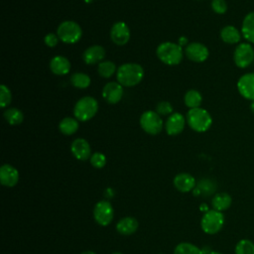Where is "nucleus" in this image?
I'll list each match as a JSON object with an SVG mask.
<instances>
[{
  "instance_id": "obj_1",
  "label": "nucleus",
  "mask_w": 254,
  "mask_h": 254,
  "mask_svg": "<svg viewBox=\"0 0 254 254\" xmlns=\"http://www.w3.org/2000/svg\"><path fill=\"white\" fill-rule=\"evenodd\" d=\"M144 77V69L139 64L128 63L120 65L116 71V78L122 86H135Z\"/></svg>"
},
{
  "instance_id": "obj_2",
  "label": "nucleus",
  "mask_w": 254,
  "mask_h": 254,
  "mask_svg": "<svg viewBox=\"0 0 254 254\" xmlns=\"http://www.w3.org/2000/svg\"><path fill=\"white\" fill-rule=\"evenodd\" d=\"M187 122L193 131L202 133L210 128L212 124V118L207 110L201 107H197L188 111Z\"/></svg>"
},
{
  "instance_id": "obj_3",
  "label": "nucleus",
  "mask_w": 254,
  "mask_h": 254,
  "mask_svg": "<svg viewBox=\"0 0 254 254\" xmlns=\"http://www.w3.org/2000/svg\"><path fill=\"white\" fill-rule=\"evenodd\" d=\"M157 57L161 62L169 65L179 64L183 60V49L179 44L165 42L158 46Z\"/></svg>"
},
{
  "instance_id": "obj_4",
  "label": "nucleus",
  "mask_w": 254,
  "mask_h": 254,
  "mask_svg": "<svg viewBox=\"0 0 254 254\" xmlns=\"http://www.w3.org/2000/svg\"><path fill=\"white\" fill-rule=\"evenodd\" d=\"M224 215L221 211L215 209L206 210L200 220V227L206 234L212 235L219 232L224 225Z\"/></svg>"
},
{
  "instance_id": "obj_5",
  "label": "nucleus",
  "mask_w": 254,
  "mask_h": 254,
  "mask_svg": "<svg viewBox=\"0 0 254 254\" xmlns=\"http://www.w3.org/2000/svg\"><path fill=\"white\" fill-rule=\"evenodd\" d=\"M98 110V102L92 96L81 97L73 107V115L78 121L90 120Z\"/></svg>"
},
{
  "instance_id": "obj_6",
  "label": "nucleus",
  "mask_w": 254,
  "mask_h": 254,
  "mask_svg": "<svg viewBox=\"0 0 254 254\" xmlns=\"http://www.w3.org/2000/svg\"><path fill=\"white\" fill-rule=\"evenodd\" d=\"M59 39L65 44H74L80 40L82 30L80 26L74 21H64L62 22L57 30Z\"/></svg>"
},
{
  "instance_id": "obj_7",
  "label": "nucleus",
  "mask_w": 254,
  "mask_h": 254,
  "mask_svg": "<svg viewBox=\"0 0 254 254\" xmlns=\"http://www.w3.org/2000/svg\"><path fill=\"white\" fill-rule=\"evenodd\" d=\"M141 128L150 135H157L163 129V120L156 111H145L140 117Z\"/></svg>"
},
{
  "instance_id": "obj_8",
  "label": "nucleus",
  "mask_w": 254,
  "mask_h": 254,
  "mask_svg": "<svg viewBox=\"0 0 254 254\" xmlns=\"http://www.w3.org/2000/svg\"><path fill=\"white\" fill-rule=\"evenodd\" d=\"M234 64L240 67L245 68L249 66L254 61V48L250 43H239L233 54Z\"/></svg>"
},
{
  "instance_id": "obj_9",
  "label": "nucleus",
  "mask_w": 254,
  "mask_h": 254,
  "mask_svg": "<svg viewBox=\"0 0 254 254\" xmlns=\"http://www.w3.org/2000/svg\"><path fill=\"white\" fill-rule=\"evenodd\" d=\"M114 216L112 204L107 200L98 201L93 207V218L101 226L108 225Z\"/></svg>"
},
{
  "instance_id": "obj_10",
  "label": "nucleus",
  "mask_w": 254,
  "mask_h": 254,
  "mask_svg": "<svg viewBox=\"0 0 254 254\" xmlns=\"http://www.w3.org/2000/svg\"><path fill=\"white\" fill-rule=\"evenodd\" d=\"M186 55L189 60L194 62V63H202L204 62L208 56L209 52L206 46H204L201 43L192 42L189 44L185 50Z\"/></svg>"
},
{
  "instance_id": "obj_11",
  "label": "nucleus",
  "mask_w": 254,
  "mask_h": 254,
  "mask_svg": "<svg viewBox=\"0 0 254 254\" xmlns=\"http://www.w3.org/2000/svg\"><path fill=\"white\" fill-rule=\"evenodd\" d=\"M110 38L117 46H124L129 42L130 30L126 23L116 22L110 31Z\"/></svg>"
},
{
  "instance_id": "obj_12",
  "label": "nucleus",
  "mask_w": 254,
  "mask_h": 254,
  "mask_svg": "<svg viewBox=\"0 0 254 254\" xmlns=\"http://www.w3.org/2000/svg\"><path fill=\"white\" fill-rule=\"evenodd\" d=\"M237 89L241 96L250 101L254 100V72L243 74L237 81Z\"/></svg>"
},
{
  "instance_id": "obj_13",
  "label": "nucleus",
  "mask_w": 254,
  "mask_h": 254,
  "mask_svg": "<svg viewBox=\"0 0 254 254\" xmlns=\"http://www.w3.org/2000/svg\"><path fill=\"white\" fill-rule=\"evenodd\" d=\"M102 96L110 104L119 102L123 96V86L119 82H107L102 89Z\"/></svg>"
},
{
  "instance_id": "obj_14",
  "label": "nucleus",
  "mask_w": 254,
  "mask_h": 254,
  "mask_svg": "<svg viewBox=\"0 0 254 254\" xmlns=\"http://www.w3.org/2000/svg\"><path fill=\"white\" fill-rule=\"evenodd\" d=\"M70 151L74 158L79 161H86L91 157V149L89 143L83 138H77L73 140L70 145Z\"/></svg>"
},
{
  "instance_id": "obj_15",
  "label": "nucleus",
  "mask_w": 254,
  "mask_h": 254,
  "mask_svg": "<svg viewBox=\"0 0 254 254\" xmlns=\"http://www.w3.org/2000/svg\"><path fill=\"white\" fill-rule=\"evenodd\" d=\"M19 172L9 164H4L0 168V182L4 187L12 188L18 184Z\"/></svg>"
},
{
  "instance_id": "obj_16",
  "label": "nucleus",
  "mask_w": 254,
  "mask_h": 254,
  "mask_svg": "<svg viewBox=\"0 0 254 254\" xmlns=\"http://www.w3.org/2000/svg\"><path fill=\"white\" fill-rule=\"evenodd\" d=\"M165 128L170 136H176L180 134L185 128V117L179 112L172 113L167 118Z\"/></svg>"
},
{
  "instance_id": "obj_17",
  "label": "nucleus",
  "mask_w": 254,
  "mask_h": 254,
  "mask_svg": "<svg viewBox=\"0 0 254 254\" xmlns=\"http://www.w3.org/2000/svg\"><path fill=\"white\" fill-rule=\"evenodd\" d=\"M174 186L181 192H189L195 188V179L188 173L178 174L174 178Z\"/></svg>"
},
{
  "instance_id": "obj_18",
  "label": "nucleus",
  "mask_w": 254,
  "mask_h": 254,
  "mask_svg": "<svg viewBox=\"0 0 254 254\" xmlns=\"http://www.w3.org/2000/svg\"><path fill=\"white\" fill-rule=\"evenodd\" d=\"M104 57L105 50L99 45H94L87 48L82 54V59L86 64H95L101 63Z\"/></svg>"
},
{
  "instance_id": "obj_19",
  "label": "nucleus",
  "mask_w": 254,
  "mask_h": 254,
  "mask_svg": "<svg viewBox=\"0 0 254 254\" xmlns=\"http://www.w3.org/2000/svg\"><path fill=\"white\" fill-rule=\"evenodd\" d=\"M50 68L53 73L57 75H64L69 72L70 63L63 56H56L50 62Z\"/></svg>"
},
{
  "instance_id": "obj_20",
  "label": "nucleus",
  "mask_w": 254,
  "mask_h": 254,
  "mask_svg": "<svg viewBox=\"0 0 254 254\" xmlns=\"http://www.w3.org/2000/svg\"><path fill=\"white\" fill-rule=\"evenodd\" d=\"M138 221L136 218L131 216H126L121 218L116 223V230L122 235H131L135 233L138 229Z\"/></svg>"
},
{
  "instance_id": "obj_21",
  "label": "nucleus",
  "mask_w": 254,
  "mask_h": 254,
  "mask_svg": "<svg viewBox=\"0 0 254 254\" xmlns=\"http://www.w3.org/2000/svg\"><path fill=\"white\" fill-rule=\"evenodd\" d=\"M241 32L232 25H227L223 27L220 31V38L221 40L229 45L238 44L241 40Z\"/></svg>"
},
{
  "instance_id": "obj_22",
  "label": "nucleus",
  "mask_w": 254,
  "mask_h": 254,
  "mask_svg": "<svg viewBox=\"0 0 254 254\" xmlns=\"http://www.w3.org/2000/svg\"><path fill=\"white\" fill-rule=\"evenodd\" d=\"M241 34L248 42L254 44V11L246 14L242 21Z\"/></svg>"
},
{
  "instance_id": "obj_23",
  "label": "nucleus",
  "mask_w": 254,
  "mask_h": 254,
  "mask_svg": "<svg viewBox=\"0 0 254 254\" xmlns=\"http://www.w3.org/2000/svg\"><path fill=\"white\" fill-rule=\"evenodd\" d=\"M232 203V197L227 192H217L211 199L212 208L218 211H224L230 207Z\"/></svg>"
},
{
  "instance_id": "obj_24",
  "label": "nucleus",
  "mask_w": 254,
  "mask_h": 254,
  "mask_svg": "<svg viewBox=\"0 0 254 254\" xmlns=\"http://www.w3.org/2000/svg\"><path fill=\"white\" fill-rule=\"evenodd\" d=\"M79 127L78 120L72 117H65L61 120L59 124V129L64 135H72L74 134Z\"/></svg>"
},
{
  "instance_id": "obj_25",
  "label": "nucleus",
  "mask_w": 254,
  "mask_h": 254,
  "mask_svg": "<svg viewBox=\"0 0 254 254\" xmlns=\"http://www.w3.org/2000/svg\"><path fill=\"white\" fill-rule=\"evenodd\" d=\"M185 104L190 108H197L202 102L201 94L195 89H190L185 94Z\"/></svg>"
},
{
  "instance_id": "obj_26",
  "label": "nucleus",
  "mask_w": 254,
  "mask_h": 254,
  "mask_svg": "<svg viewBox=\"0 0 254 254\" xmlns=\"http://www.w3.org/2000/svg\"><path fill=\"white\" fill-rule=\"evenodd\" d=\"M4 118L10 125H19L24 120L23 112L15 107L8 108L4 112Z\"/></svg>"
},
{
  "instance_id": "obj_27",
  "label": "nucleus",
  "mask_w": 254,
  "mask_h": 254,
  "mask_svg": "<svg viewBox=\"0 0 254 254\" xmlns=\"http://www.w3.org/2000/svg\"><path fill=\"white\" fill-rule=\"evenodd\" d=\"M71 84L76 88H86L90 85L91 79L88 74L84 72H74L70 77Z\"/></svg>"
},
{
  "instance_id": "obj_28",
  "label": "nucleus",
  "mask_w": 254,
  "mask_h": 254,
  "mask_svg": "<svg viewBox=\"0 0 254 254\" xmlns=\"http://www.w3.org/2000/svg\"><path fill=\"white\" fill-rule=\"evenodd\" d=\"M174 254H203V252L202 249H199L192 243L182 242L176 246Z\"/></svg>"
},
{
  "instance_id": "obj_29",
  "label": "nucleus",
  "mask_w": 254,
  "mask_h": 254,
  "mask_svg": "<svg viewBox=\"0 0 254 254\" xmlns=\"http://www.w3.org/2000/svg\"><path fill=\"white\" fill-rule=\"evenodd\" d=\"M196 189L199 191V195L201 194L203 196H205V195L207 196V195L212 194L215 191L216 185L210 179H202L198 182V184L196 186Z\"/></svg>"
},
{
  "instance_id": "obj_30",
  "label": "nucleus",
  "mask_w": 254,
  "mask_h": 254,
  "mask_svg": "<svg viewBox=\"0 0 254 254\" xmlns=\"http://www.w3.org/2000/svg\"><path fill=\"white\" fill-rule=\"evenodd\" d=\"M97 71L99 73V75L101 77L104 78H109L111 77L116 70V65L114 63L110 62V61H102L101 63H99L98 67H97Z\"/></svg>"
},
{
  "instance_id": "obj_31",
  "label": "nucleus",
  "mask_w": 254,
  "mask_h": 254,
  "mask_svg": "<svg viewBox=\"0 0 254 254\" xmlns=\"http://www.w3.org/2000/svg\"><path fill=\"white\" fill-rule=\"evenodd\" d=\"M235 254H254V243L250 239L239 240L234 248Z\"/></svg>"
},
{
  "instance_id": "obj_32",
  "label": "nucleus",
  "mask_w": 254,
  "mask_h": 254,
  "mask_svg": "<svg viewBox=\"0 0 254 254\" xmlns=\"http://www.w3.org/2000/svg\"><path fill=\"white\" fill-rule=\"evenodd\" d=\"M12 100V94L10 89L5 85L1 84L0 86V106L2 108H5L11 103Z\"/></svg>"
},
{
  "instance_id": "obj_33",
  "label": "nucleus",
  "mask_w": 254,
  "mask_h": 254,
  "mask_svg": "<svg viewBox=\"0 0 254 254\" xmlns=\"http://www.w3.org/2000/svg\"><path fill=\"white\" fill-rule=\"evenodd\" d=\"M90 164L96 169H101L106 165V157L100 152H95L90 157Z\"/></svg>"
},
{
  "instance_id": "obj_34",
  "label": "nucleus",
  "mask_w": 254,
  "mask_h": 254,
  "mask_svg": "<svg viewBox=\"0 0 254 254\" xmlns=\"http://www.w3.org/2000/svg\"><path fill=\"white\" fill-rule=\"evenodd\" d=\"M156 112L161 116V115H171L173 112V106L171 105L170 102L168 101H161L157 104L156 107Z\"/></svg>"
},
{
  "instance_id": "obj_35",
  "label": "nucleus",
  "mask_w": 254,
  "mask_h": 254,
  "mask_svg": "<svg viewBox=\"0 0 254 254\" xmlns=\"http://www.w3.org/2000/svg\"><path fill=\"white\" fill-rule=\"evenodd\" d=\"M211 9L216 14H224L227 10V4L225 0H212Z\"/></svg>"
},
{
  "instance_id": "obj_36",
  "label": "nucleus",
  "mask_w": 254,
  "mask_h": 254,
  "mask_svg": "<svg viewBox=\"0 0 254 254\" xmlns=\"http://www.w3.org/2000/svg\"><path fill=\"white\" fill-rule=\"evenodd\" d=\"M45 44L48 46V47H56L58 45V41H59V37L58 35L54 34V33H49L45 36Z\"/></svg>"
},
{
  "instance_id": "obj_37",
  "label": "nucleus",
  "mask_w": 254,
  "mask_h": 254,
  "mask_svg": "<svg viewBox=\"0 0 254 254\" xmlns=\"http://www.w3.org/2000/svg\"><path fill=\"white\" fill-rule=\"evenodd\" d=\"M186 44H188V39L186 38V37H181L180 39H179V45L182 47V46H184V45H186Z\"/></svg>"
},
{
  "instance_id": "obj_38",
  "label": "nucleus",
  "mask_w": 254,
  "mask_h": 254,
  "mask_svg": "<svg viewBox=\"0 0 254 254\" xmlns=\"http://www.w3.org/2000/svg\"><path fill=\"white\" fill-rule=\"evenodd\" d=\"M80 254H96L95 252H93V251H89V250H87V251H83V252H81Z\"/></svg>"
},
{
  "instance_id": "obj_39",
  "label": "nucleus",
  "mask_w": 254,
  "mask_h": 254,
  "mask_svg": "<svg viewBox=\"0 0 254 254\" xmlns=\"http://www.w3.org/2000/svg\"><path fill=\"white\" fill-rule=\"evenodd\" d=\"M250 110L254 113V100L251 101V103H250Z\"/></svg>"
},
{
  "instance_id": "obj_40",
  "label": "nucleus",
  "mask_w": 254,
  "mask_h": 254,
  "mask_svg": "<svg viewBox=\"0 0 254 254\" xmlns=\"http://www.w3.org/2000/svg\"><path fill=\"white\" fill-rule=\"evenodd\" d=\"M207 254H222V253L217 252V251H209Z\"/></svg>"
},
{
  "instance_id": "obj_41",
  "label": "nucleus",
  "mask_w": 254,
  "mask_h": 254,
  "mask_svg": "<svg viewBox=\"0 0 254 254\" xmlns=\"http://www.w3.org/2000/svg\"><path fill=\"white\" fill-rule=\"evenodd\" d=\"M112 254H123V253H121V252H114V253H112Z\"/></svg>"
},
{
  "instance_id": "obj_42",
  "label": "nucleus",
  "mask_w": 254,
  "mask_h": 254,
  "mask_svg": "<svg viewBox=\"0 0 254 254\" xmlns=\"http://www.w3.org/2000/svg\"><path fill=\"white\" fill-rule=\"evenodd\" d=\"M92 0H85V2H87V3H89V2H91Z\"/></svg>"
}]
</instances>
